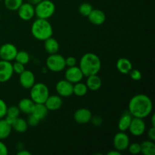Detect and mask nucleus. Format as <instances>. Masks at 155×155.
<instances>
[{"label": "nucleus", "instance_id": "nucleus-28", "mask_svg": "<svg viewBox=\"0 0 155 155\" xmlns=\"http://www.w3.org/2000/svg\"><path fill=\"white\" fill-rule=\"evenodd\" d=\"M88 87L86 85V83H83L81 82L75 83L74 84V89H73V92H74V95L79 97H83L86 95L88 92Z\"/></svg>", "mask_w": 155, "mask_h": 155}, {"label": "nucleus", "instance_id": "nucleus-12", "mask_svg": "<svg viewBox=\"0 0 155 155\" xmlns=\"http://www.w3.org/2000/svg\"><path fill=\"white\" fill-rule=\"evenodd\" d=\"M14 74L12 64L11 61H0V83L8 81Z\"/></svg>", "mask_w": 155, "mask_h": 155}, {"label": "nucleus", "instance_id": "nucleus-2", "mask_svg": "<svg viewBox=\"0 0 155 155\" xmlns=\"http://www.w3.org/2000/svg\"><path fill=\"white\" fill-rule=\"evenodd\" d=\"M79 68H80L84 77H87L94 74H98L101 71V59L94 53H86L80 58Z\"/></svg>", "mask_w": 155, "mask_h": 155}, {"label": "nucleus", "instance_id": "nucleus-4", "mask_svg": "<svg viewBox=\"0 0 155 155\" xmlns=\"http://www.w3.org/2000/svg\"><path fill=\"white\" fill-rule=\"evenodd\" d=\"M30 89V98L35 104H44L50 95L48 86L43 83H35Z\"/></svg>", "mask_w": 155, "mask_h": 155}, {"label": "nucleus", "instance_id": "nucleus-25", "mask_svg": "<svg viewBox=\"0 0 155 155\" xmlns=\"http://www.w3.org/2000/svg\"><path fill=\"white\" fill-rule=\"evenodd\" d=\"M12 127L5 119H0V140L7 139L12 133Z\"/></svg>", "mask_w": 155, "mask_h": 155}, {"label": "nucleus", "instance_id": "nucleus-37", "mask_svg": "<svg viewBox=\"0 0 155 155\" xmlns=\"http://www.w3.org/2000/svg\"><path fill=\"white\" fill-rule=\"evenodd\" d=\"M90 122H92V124L95 127H100L102 124L103 120L101 118V117L98 116V115H95V117H92Z\"/></svg>", "mask_w": 155, "mask_h": 155}, {"label": "nucleus", "instance_id": "nucleus-40", "mask_svg": "<svg viewBox=\"0 0 155 155\" xmlns=\"http://www.w3.org/2000/svg\"><path fill=\"white\" fill-rule=\"evenodd\" d=\"M148 137L149 140L155 141V127H151L148 131Z\"/></svg>", "mask_w": 155, "mask_h": 155}, {"label": "nucleus", "instance_id": "nucleus-29", "mask_svg": "<svg viewBox=\"0 0 155 155\" xmlns=\"http://www.w3.org/2000/svg\"><path fill=\"white\" fill-rule=\"evenodd\" d=\"M23 0H4V4L6 8L12 12L18 11L22 5Z\"/></svg>", "mask_w": 155, "mask_h": 155}, {"label": "nucleus", "instance_id": "nucleus-33", "mask_svg": "<svg viewBox=\"0 0 155 155\" xmlns=\"http://www.w3.org/2000/svg\"><path fill=\"white\" fill-rule=\"evenodd\" d=\"M12 68H13L14 73H16L18 74H21L23 71H25V65L19 63V62H15L12 64Z\"/></svg>", "mask_w": 155, "mask_h": 155}, {"label": "nucleus", "instance_id": "nucleus-14", "mask_svg": "<svg viewBox=\"0 0 155 155\" xmlns=\"http://www.w3.org/2000/svg\"><path fill=\"white\" fill-rule=\"evenodd\" d=\"M35 81V75L32 71L25 70L19 74V83L24 89H30L34 85Z\"/></svg>", "mask_w": 155, "mask_h": 155}, {"label": "nucleus", "instance_id": "nucleus-10", "mask_svg": "<svg viewBox=\"0 0 155 155\" xmlns=\"http://www.w3.org/2000/svg\"><path fill=\"white\" fill-rule=\"evenodd\" d=\"M73 89H74V84L70 83L67 80H59L55 85V90L58 95L64 98L71 96L74 94Z\"/></svg>", "mask_w": 155, "mask_h": 155}, {"label": "nucleus", "instance_id": "nucleus-23", "mask_svg": "<svg viewBox=\"0 0 155 155\" xmlns=\"http://www.w3.org/2000/svg\"><path fill=\"white\" fill-rule=\"evenodd\" d=\"M20 113H21V110H19L18 106L12 105L9 107H8L7 113H6L5 117V119L12 126L15 121V120L19 117Z\"/></svg>", "mask_w": 155, "mask_h": 155}, {"label": "nucleus", "instance_id": "nucleus-17", "mask_svg": "<svg viewBox=\"0 0 155 155\" xmlns=\"http://www.w3.org/2000/svg\"><path fill=\"white\" fill-rule=\"evenodd\" d=\"M44 104L48 110H57L61 108L63 104V101L60 95H49Z\"/></svg>", "mask_w": 155, "mask_h": 155}, {"label": "nucleus", "instance_id": "nucleus-5", "mask_svg": "<svg viewBox=\"0 0 155 155\" xmlns=\"http://www.w3.org/2000/svg\"><path fill=\"white\" fill-rule=\"evenodd\" d=\"M34 8L35 16L42 19L48 20L55 12V5L51 0H42L35 5Z\"/></svg>", "mask_w": 155, "mask_h": 155}, {"label": "nucleus", "instance_id": "nucleus-27", "mask_svg": "<svg viewBox=\"0 0 155 155\" xmlns=\"http://www.w3.org/2000/svg\"><path fill=\"white\" fill-rule=\"evenodd\" d=\"M12 127L17 133H24L27 130L28 124H27V121H26L24 119L18 117L12 125Z\"/></svg>", "mask_w": 155, "mask_h": 155}, {"label": "nucleus", "instance_id": "nucleus-46", "mask_svg": "<svg viewBox=\"0 0 155 155\" xmlns=\"http://www.w3.org/2000/svg\"><path fill=\"white\" fill-rule=\"evenodd\" d=\"M1 1H2V0H0V2H1Z\"/></svg>", "mask_w": 155, "mask_h": 155}, {"label": "nucleus", "instance_id": "nucleus-11", "mask_svg": "<svg viewBox=\"0 0 155 155\" xmlns=\"http://www.w3.org/2000/svg\"><path fill=\"white\" fill-rule=\"evenodd\" d=\"M64 77L65 80H67L70 83H73V84H75V83H79V82H81L84 76H83L80 68L79 67H77V65H76V66L74 67H69L66 70Z\"/></svg>", "mask_w": 155, "mask_h": 155}, {"label": "nucleus", "instance_id": "nucleus-41", "mask_svg": "<svg viewBox=\"0 0 155 155\" xmlns=\"http://www.w3.org/2000/svg\"><path fill=\"white\" fill-rule=\"evenodd\" d=\"M18 155H31V153L25 149H20V151L17 153Z\"/></svg>", "mask_w": 155, "mask_h": 155}, {"label": "nucleus", "instance_id": "nucleus-22", "mask_svg": "<svg viewBox=\"0 0 155 155\" xmlns=\"http://www.w3.org/2000/svg\"><path fill=\"white\" fill-rule=\"evenodd\" d=\"M44 48L46 52L51 54L58 52L60 46H59V43L57 39L51 36L44 41Z\"/></svg>", "mask_w": 155, "mask_h": 155}, {"label": "nucleus", "instance_id": "nucleus-13", "mask_svg": "<svg viewBox=\"0 0 155 155\" xmlns=\"http://www.w3.org/2000/svg\"><path fill=\"white\" fill-rule=\"evenodd\" d=\"M18 14L19 18L23 21H30L35 16L34 5L29 2H23L18 9Z\"/></svg>", "mask_w": 155, "mask_h": 155}, {"label": "nucleus", "instance_id": "nucleus-8", "mask_svg": "<svg viewBox=\"0 0 155 155\" xmlns=\"http://www.w3.org/2000/svg\"><path fill=\"white\" fill-rule=\"evenodd\" d=\"M18 51V48L14 44L5 43L0 46V58L1 60L12 61L15 60Z\"/></svg>", "mask_w": 155, "mask_h": 155}, {"label": "nucleus", "instance_id": "nucleus-6", "mask_svg": "<svg viewBox=\"0 0 155 155\" xmlns=\"http://www.w3.org/2000/svg\"><path fill=\"white\" fill-rule=\"evenodd\" d=\"M46 66L52 72H61L66 68L65 58L58 53L49 54L46 59Z\"/></svg>", "mask_w": 155, "mask_h": 155}, {"label": "nucleus", "instance_id": "nucleus-32", "mask_svg": "<svg viewBox=\"0 0 155 155\" xmlns=\"http://www.w3.org/2000/svg\"><path fill=\"white\" fill-rule=\"evenodd\" d=\"M127 149L132 154H139L141 153V145L137 142H133L130 143Z\"/></svg>", "mask_w": 155, "mask_h": 155}, {"label": "nucleus", "instance_id": "nucleus-15", "mask_svg": "<svg viewBox=\"0 0 155 155\" xmlns=\"http://www.w3.org/2000/svg\"><path fill=\"white\" fill-rule=\"evenodd\" d=\"M92 112L87 108L82 107L79 108L74 112V119L77 124H86L90 122L91 118H92Z\"/></svg>", "mask_w": 155, "mask_h": 155}, {"label": "nucleus", "instance_id": "nucleus-20", "mask_svg": "<svg viewBox=\"0 0 155 155\" xmlns=\"http://www.w3.org/2000/svg\"><path fill=\"white\" fill-rule=\"evenodd\" d=\"M86 85L87 86L88 89L91 91H97L101 87L102 81L101 77H98V74H94L87 77Z\"/></svg>", "mask_w": 155, "mask_h": 155}, {"label": "nucleus", "instance_id": "nucleus-42", "mask_svg": "<svg viewBox=\"0 0 155 155\" xmlns=\"http://www.w3.org/2000/svg\"><path fill=\"white\" fill-rule=\"evenodd\" d=\"M121 152L120 151H117V150L114 149V151H110L107 153V155H120Z\"/></svg>", "mask_w": 155, "mask_h": 155}, {"label": "nucleus", "instance_id": "nucleus-31", "mask_svg": "<svg viewBox=\"0 0 155 155\" xmlns=\"http://www.w3.org/2000/svg\"><path fill=\"white\" fill-rule=\"evenodd\" d=\"M93 8H92V5L89 4L88 2L82 3L79 7V12L81 15L84 17H88V15L91 13Z\"/></svg>", "mask_w": 155, "mask_h": 155}, {"label": "nucleus", "instance_id": "nucleus-45", "mask_svg": "<svg viewBox=\"0 0 155 155\" xmlns=\"http://www.w3.org/2000/svg\"><path fill=\"white\" fill-rule=\"evenodd\" d=\"M0 20H1V15H0Z\"/></svg>", "mask_w": 155, "mask_h": 155}, {"label": "nucleus", "instance_id": "nucleus-44", "mask_svg": "<svg viewBox=\"0 0 155 155\" xmlns=\"http://www.w3.org/2000/svg\"><path fill=\"white\" fill-rule=\"evenodd\" d=\"M154 120H155L154 114H152V116H151V127H155Z\"/></svg>", "mask_w": 155, "mask_h": 155}, {"label": "nucleus", "instance_id": "nucleus-35", "mask_svg": "<svg viewBox=\"0 0 155 155\" xmlns=\"http://www.w3.org/2000/svg\"><path fill=\"white\" fill-rule=\"evenodd\" d=\"M129 74L130 75L132 80H135V81H139L142 79V73L137 69H132V71H130Z\"/></svg>", "mask_w": 155, "mask_h": 155}, {"label": "nucleus", "instance_id": "nucleus-19", "mask_svg": "<svg viewBox=\"0 0 155 155\" xmlns=\"http://www.w3.org/2000/svg\"><path fill=\"white\" fill-rule=\"evenodd\" d=\"M133 117L132 116L131 114L128 110L124 111L122 114L119 120V122H118V129H119L120 131L126 132L128 130Z\"/></svg>", "mask_w": 155, "mask_h": 155}, {"label": "nucleus", "instance_id": "nucleus-26", "mask_svg": "<svg viewBox=\"0 0 155 155\" xmlns=\"http://www.w3.org/2000/svg\"><path fill=\"white\" fill-rule=\"evenodd\" d=\"M141 145V153L144 155L155 154V144L151 140H146L142 142Z\"/></svg>", "mask_w": 155, "mask_h": 155}, {"label": "nucleus", "instance_id": "nucleus-34", "mask_svg": "<svg viewBox=\"0 0 155 155\" xmlns=\"http://www.w3.org/2000/svg\"><path fill=\"white\" fill-rule=\"evenodd\" d=\"M8 106L6 104L5 101L3 99L0 98V119L5 118L6 113H7Z\"/></svg>", "mask_w": 155, "mask_h": 155}, {"label": "nucleus", "instance_id": "nucleus-24", "mask_svg": "<svg viewBox=\"0 0 155 155\" xmlns=\"http://www.w3.org/2000/svg\"><path fill=\"white\" fill-rule=\"evenodd\" d=\"M48 112V110L45 107V104H35L31 114L38 118L39 120H42L47 116Z\"/></svg>", "mask_w": 155, "mask_h": 155}, {"label": "nucleus", "instance_id": "nucleus-18", "mask_svg": "<svg viewBox=\"0 0 155 155\" xmlns=\"http://www.w3.org/2000/svg\"><path fill=\"white\" fill-rule=\"evenodd\" d=\"M117 71L123 74H129L133 69L132 62L126 58H120L116 63Z\"/></svg>", "mask_w": 155, "mask_h": 155}, {"label": "nucleus", "instance_id": "nucleus-21", "mask_svg": "<svg viewBox=\"0 0 155 155\" xmlns=\"http://www.w3.org/2000/svg\"><path fill=\"white\" fill-rule=\"evenodd\" d=\"M35 103L32 101L31 98H24L20 100L18 102V108L21 110V112L25 114H30L33 111V109L34 107Z\"/></svg>", "mask_w": 155, "mask_h": 155}, {"label": "nucleus", "instance_id": "nucleus-16", "mask_svg": "<svg viewBox=\"0 0 155 155\" xmlns=\"http://www.w3.org/2000/svg\"><path fill=\"white\" fill-rule=\"evenodd\" d=\"M87 18L91 24L99 26L105 22L106 15L104 12L100 9H92V11L88 15Z\"/></svg>", "mask_w": 155, "mask_h": 155}, {"label": "nucleus", "instance_id": "nucleus-43", "mask_svg": "<svg viewBox=\"0 0 155 155\" xmlns=\"http://www.w3.org/2000/svg\"><path fill=\"white\" fill-rule=\"evenodd\" d=\"M41 1H42V0H27V2L30 3V4L33 5H36L38 3L40 2Z\"/></svg>", "mask_w": 155, "mask_h": 155}, {"label": "nucleus", "instance_id": "nucleus-1", "mask_svg": "<svg viewBox=\"0 0 155 155\" xmlns=\"http://www.w3.org/2000/svg\"><path fill=\"white\" fill-rule=\"evenodd\" d=\"M153 103L151 98L145 94H137L132 97L129 102L128 111L133 117L144 119L151 114Z\"/></svg>", "mask_w": 155, "mask_h": 155}, {"label": "nucleus", "instance_id": "nucleus-38", "mask_svg": "<svg viewBox=\"0 0 155 155\" xmlns=\"http://www.w3.org/2000/svg\"><path fill=\"white\" fill-rule=\"evenodd\" d=\"M65 64L66 66L69 67H74L77 65V59L74 56H69V57L65 58Z\"/></svg>", "mask_w": 155, "mask_h": 155}, {"label": "nucleus", "instance_id": "nucleus-3", "mask_svg": "<svg viewBox=\"0 0 155 155\" xmlns=\"http://www.w3.org/2000/svg\"><path fill=\"white\" fill-rule=\"evenodd\" d=\"M31 33L35 39L45 41L52 36L53 28L47 19L37 18L31 26Z\"/></svg>", "mask_w": 155, "mask_h": 155}, {"label": "nucleus", "instance_id": "nucleus-39", "mask_svg": "<svg viewBox=\"0 0 155 155\" xmlns=\"http://www.w3.org/2000/svg\"><path fill=\"white\" fill-rule=\"evenodd\" d=\"M8 154V150L5 144L0 140V155H7Z\"/></svg>", "mask_w": 155, "mask_h": 155}, {"label": "nucleus", "instance_id": "nucleus-36", "mask_svg": "<svg viewBox=\"0 0 155 155\" xmlns=\"http://www.w3.org/2000/svg\"><path fill=\"white\" fill-rule=\"evenodd\" d=\"M39 122H40V120L38 118H36V117L33 116L31 114H29V119L27 120L28 126H30V127H36L39 124Z\"/></svg>", "mask_w": 155, "mask_h": 155}, {"label": "nucleus", "instance_id": "nucleus-30", "mask_svg": "<svg viewBox=\"0 0 155 155\" xmlns=\"http://www.w3.org/2000/svg\"><path fill=\"white\" fill-rule=\"evenodd\" d=\"M30 54H28V52H27L26 51H18V53L16 54V57H15V60L17 62H19V63L22 64H27L30 61Z\"/></svg>", "mask_w": 155, "mask_h": 155}, {"label": "nucleus", "instance_id": "nucleus-7", "mask_svg": "<svg viewBox=\"0 0 155 155\" xmlns=\"http://www.w3.org/2000/svg\"><path fill=\"white\" fill-rule=\"evenodd\" d=\"M130 143V137L125 132L120 131L115 135L113 139L114 147L115 149L120 151L121 153L127 150Z\"/></svg>", "mask_w": 155, "mask_h": 155}, {"label": "nucleus", "instance_id": "nucleus-9", "mask_svg": "<svg viewBox=\"0 0 155 155\" xmlns=\"http://www.w3.org/2000/svg\"><path fill=\"white\" fill-rule=\"evenodd\" d=\"M128 130L133 136H141L146 130V124L142 118L133 117Z\"/></svg>", "mask_w": 155, "mask_h": 155}]
</instances>
